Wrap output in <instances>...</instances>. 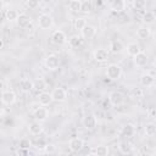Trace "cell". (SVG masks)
Listing matches in <instances>:
<instances>
[{"instance_id":"cell-9","label":"cell","mask_w":156,"mask_h":156,"mask_svg":"<svg viewBox=\"0 0 156 156\" xmlns=\"http://www.w3.org/2000/svg\"><path fill=\"white\" fill-rule=\"evenodd\" d=\"M48 116H49V112H48V108L45 106H41V107H38L34 110L33 112V117L35 121L38 122H44L48 119Z\"/></svg>"},{"instance_id":"cell-30","label":"cell","mask_w":156,"mask_h":156,"mask_svg":"<svg viewBox=\"0 0 156 156\" xmlns=\"http://www.w3.org/2000/svg\"><path fill=\"white\" fill-rule=\"evenodd\" d=\"M82 5H83L82 0H71L68 4V7L73 12H79V11H82Z\"/></svg>"},{"instance_id":"cell-10","label":"cell","mask_w":156,"mask_h":156,"mask_svg":"<svg viewBox=\"0 0 156 156\" xmlns=\"http://www.w3.org/2000/svg\"><path fill=\"white\" fill-rule=\"evenodd\" d=\"M51 96L54 99V101L56 102H62L67 99V91L63 88H55L51 91Z\"/></svg>"},{"instance_id":"cell-4","label":"cell","mask_w":156,"mask_h":156,"mask_svg":"<svg viewBox=\"0 0 156 156\" xmlns=\"http://www.w3.org/2000/svg\"><path fill=\"white\" fill-rule=\"evenodd\" d=\"M1 101L6 106H12L17 101V95L12 90H2V93H1Z\"/></svg>"},{"instance_id":"cell-12","label":"cell","mask_w":156,"mask_h":156,"mask_svg":"<svg viewBox=\"0 0 156 156\" xmlns=\"http://www.w3.org/2000/svg\"><path fill=\"white\" fill-rule=\"evenodd\" d=\"M133 61H134V63H135L136 67H144V66L147 65L149 57H147V55L145 52L140 51L139 54H136L135 56H133Z\"/></svg>"},{"instance_id":"cell-27","label":"cell","mask_w":156,"mask_h":156,"mask_svg":"<svg viewBox=\"0 0 156 156\" xmlns=\"http://www.w3.org/2000/svg\"><path fill=\"white\" fill-rule=\"evenodd\" d=\"M82 43H83V37L82 35H72L71 38H69V40H68V44H69V46L71 48H78V46H80L82 45Z\"/></svg>"},{"instance_id":"cell-36","label":"cell","mask_w":156,"mask_h":156,"mask_svg":"<svg viewBox=\"0 0 156 156\" xmlns=\"http://www.w3.org/2000/svg\"><path fill=\"white\" fill-rule=\"evenodd\" d=\"M55 151H56V147L52 144H48V145L44 146V152L45 154H54Z\"/></svg>"},{"instance_id":"cell-20","label":"cell","mask_w":156,"mask_h":156,"mask_svg":"<svg viewBox=\"0 0 156 156\" xmlns=\"http://www.w3.org/2000/svg\"><path fill=\"white\" fill-rule=\"evenodd\" d=\"M118 151H119L121 154H123V155L132 154V152H133V146H132V144H130L129 141L122 140V141H119V144H118Z\"/></svg>"},{"instance_id":"cell-15","label":"cell","mask_w":156,"mask_h":156,"mask_svg":"<svg viewBox=\"0 0 156 156\" xmlns=\"http://www.w3.org/2000/svg\"><path fill=\"white\" fill-rule=\"evenodd\" d=\"M155 77L152 76V74H150V73H144V74H141L140 76V79H139V82H140V84L143 85V87H146V88H149V87H152L154 84H155Z\"/></svg>"},{"instance_id":"cell-7","label":"cell","mask_w":156,"mask_h":156,"mask_svg":"<svg viewBox=\"0 0 156 156\" xmlns=\"http://www.w3.org/2000/svg\"><path fill=\"white\" fill-rule=\"evenodd\" d=\"M45 66H46V68L50 69V71L57 69V68L60 67V58H58V56H56V55H54V54L48 55L46 58H45Z\"/></svg>"},{"instance_id":"cell-1","label":"cell","mask_w":156,"mask_h":156,"mask_svg":"<svg viewBox=\"0 0 156 156\" xmlns=\"http://www.w3.org/2000/svg\"><path fill=\"white\" fill-rule=\"evenodd\" d=\"M122 76V68L117 63H111L106 68V77L111 80H117Z\"/></svg>"},{"instance_id":"cell-18","label":"cell","mask_w":156,"mask_h":156,"mask_svg":"<svg viewBox=\"0 0 156 156\" xmlns=\"http://www.w3.org/2000/svg\"><path fill=\"white\" fill-rule=\"evenodd\" d=\"M16 23H17V26H18L20 28H27V27L32 23V18H30L27 13H21V15L18 16Z\"/></svg>"},{"instance_id":"cell-22","label":"cell","mask_w":156,"mask_h":156,"mask_svg":"<svg viewBox=\"0 0 156 156\" xmlns=\"http://www.w3.org/2000/svg\"><path fill=\"white\" fill-rule=\"evenodd\" d=\"M28 132H29L32 135H39V134H41V133H43V127H41L40 122L35 121V122L30 123L29 127H28Z\"/></svg>"},{"instance_id":"cell-11","label":"cell","mask_w":156,"mask_h":156,"mask_svg":"<svg viewBox=\"0 0 156 156\" xmlns=\"http://www.w3.org/2000/svg\"><path fill=\"white\" fill-rule=\"evenodd\" d=\"M108 49H110V51L113 52V54H121V52H123V51L126 50V45H124L121 40L115 39V40H111Z\"/></svg>"},{"instance_id":"cell-25","label":"cell","mask_w":156,"mask_h":156,"mask_svg":"<svg viewBox=\"0 0 156 156\" xmlns=\"http://www.w3.org/2000/svg\"><path fill=\"white\" fill-rule=\"evenodd\" d=\"M108 152H110V150H108L107 146H105V145H99V146H96L93 151H90L89 154H90V155H96V156H107Z\"/></svg>"},{"instance_id":"cell-26","label":"cell","mask_w":156,"mask_h":156,"mask_svg":"<svg viewBox=\"0 0 156 156\" xmlns=\"http://www.w3.org/2000/svg\"><path fill=\"white\" fill-rule=\"evenodd\" d=\"M46 87H48V84L44 78H37L34 80V90H37V91H39V93L45 91Z\"/></svg>"},{"instance_id":"cell-8","label":"cell","mask_w":156,"mask_h":156,"mask_svg":"<svg viewBox=\"0 0 156 156\" xmlns=\"http://www.w3.org/2000/svg\"><path fill=\"white\" fill-rule=\"evenodd\" d=\"M68 146H69V150L72 152H79L83 147H84V140L82 138H72L69 141H68Z\"/></svg>"},{"instance_id":"cell-17","label":"cell","mask_w":156,"mask_h":156,"mask_svg":"<svg viewBox=\"0 0 156 156\" xmlns=\"http://www.w3.org/2000/svg\"><path fill=\"white\" fill-rule=\"evenodd\" d=\"M110 7L116 13L123 12V10H126V0H112Z\"/></svg>"},{"instance_id":"cell-31","label":"cell","mask_w":156,"mask_h":156,"mask_svg":"<svg viewBox=\"0 0 156 156\" xmlns=\"http://www.w3.org/2000/svg\"><path fill=\"white\" fill-rule=\"evenodd\" d=\"M130 96L134 98V99H141V98H144V90H143V88H140V87H134V88H132V90H130Z\"/></svg>"},{"instance_id":"cell-38","label":"cell","mask_w":156,"mask_h":156,"mask_svg":"<svg viewBox=\"0 0 156 156\" xmlns=\"http://www.w3.org/2000/svg\"><path fill=\"white\" fill-rule=\"evenodd\" d=\"M82 11H83V12H89V11H90V4H89V2H83V5H82Z\"/></svg>"},{"instance_id":"cell-39","label":"cell","mask_w":156,"mask_h":156,"mask_svg":"<svg viewBox=\"0 0 156 156\" xmlns=\"http://www.w3.org/2000/svg\"><path fill=\"white\" fill-rule=\"evenodd\" d=\"M4 45H5L4 39H0V49H4Z\"/></svg>"},{"instance_id":"cell-19","label":"cell","mask_w":156,"mask_h":156,"mask_svg":"<svg viewBox=\"0 0 156 156\" xmlns=\"http://www.w3.org/2000/svg\"><path fill=\"white\" fill-rule=\"evenodd\" d=\"M20 88H21L22 91L29 93V91H32V90L34 89V82L30 80L29 78H23V79H21V82H20Z\"/></svg>"},{"instance_id":"cell-32","label":"cell","mask_w":156,"mask_h":156,"mask_svg":"<svg viewBox=\"0 0 156 156\" xmlns=\"http://www.w3.org/2000/svg\"><path fill=\"white\" fill-rule=\"evenodd\" d=\"M144 130H145V134H146L147 136H152V135H155V134H156V124H155V123H152V122L146 123V124H145Z\"/></svg>"},{"instance_id":"cell-5","label":"cell","mask_w":156,"mask_h":156,"mask_svg":"<svg viewBox=\"0 0 156 156\" xmlns=\"http://www.w3.org/2000/svg\"><path fill=\"white\" fill-rule=\"evenodd\" d=\"M108 101L112 106H121L124 102V94L119 90H113L108 94Z\"/></svg>"},{"instance_id":"cell-34","label":"cell","mask_w":156,"mask_h":156,"mask_svg":"<svg viewBox=\"0 0 156 156\" xmlns=\"http://www.w3.org/2000/svg\"><path fill=\"white\" fill-rule=\"evenodd\" d=\"M18 146H20L21 150H28L32 146V141L28 138H22L18 143Z\"/></svg>"},{"instance_id":"cell-3","label":"cell","mask_w":156,"mask_h":156,"mask_svg":"<svg viewBox=\"0 0 156 156\" xmlns=\"http://www.w3.org/2000/svg\"><path fill=\"white\" fill-rule=\"evenodd\" d=\"M38 26L40 29H50L54 26V18L49 13H41L38 17Z\"/></svg>"},{"instance_id":"cell-13","label":"cell","mask_w":156,"mask_h":156,"mask_svg":"<svg viewBox=\"0 0 156 156\" xmlns=\"http://www.w3.org/2000/svg\"><path fill=\"white\" fill-rule=\"evenodd\" d=\"M93 57L96 62H105L108 60V50L106 49H96L93 54Z\"/></svg>"},{"instance_id":"cell-23","label":"cell","mask_w":156,"mask_h":156,"mask_svg":"<svg viewBox=\"0 0 156 156\" xmlns=\"http://www.w3.org/2000/svg\"><path fill=\"white\" fill-rule=\"evenodd\" d=\"M126 49H127L128 55H129V56H132V57H133V56H135L136 54H139V52L141 51V49H140L139 44H136V43H134V41H132V43L127 44Z\"/></svg>"},{"instance_id":"cell-37","label":"cell","mask_w":156,"mask_h":156,"mask_svg":"<svg viewBox=\"0 0 156 156\" xmlns=\"http://www.w3.org/2000/svg\"><path fill=\"white\" fill-rule=\"evenodd\" d=\"M39 2H40V0H28L27 1V6L29 9H37L39 6Z\"/></svg>"},{"instance_id":"cell-33","label":"cell","mask_w":156,"mask_h":156,"mask_svg":"<svg viewBox=\"0 0 156 156\" xmlns=\"http://www.w3.org/2000/svg\"><path fill=\"white\" fill-rule=\"evenodd\" d=\"M87 24H88V23H87L85 18H83V17H78V18L74 20V29L79 30V32H80Z\"/></svg>"},{"instance_id":"cell-2","label":"cell","mask_w":156,"mask_h":156,"mask_svg":"<svg viewBox=\"0 0 156 156\" xmlns=\"http://www.w3.org/2000/svg\"><path fill=\"white\" fill-rule=\"evenodd\" d=\"M82 124L87 130H93L98 127V117L94 113H87L82 118Z\"/></svg>"},{"instance_id":"cell-29","label":"cell","mask_w":156,"mask_h":156,"mask_svg":"<svg viewBox=\"0 0 156 156\" xmlns=\"http://www.w3.org/2000/svg\"><path fill=\"white\" fill-rule=\"evenodd\" d=\"M156 21V15L152 11H146L143 16V22L145 24H152Z\"/></svg>"},{"instance_id":"cell-21","label":"cell","mask_w":156,"mask_h":156,"mask_svg":"<svg viewBox=\"0 0 156 156\" xmlns=\"http://www.w3.org/2000/svg\"><path fill=\"white\" fill-rule=\"evenodd\" d=\"M150 34H151V29L147 26H140L138 28V30H136V37L139 39H143V40L147 39L150 37Z\"/></svg>"},{"instance_id":"cell-14","label":"cell","mask_w":156,"mask_h":156,"mask_svg":"<svg viewBox=\"0 0 156 156\" xmlns=\"http://www.w3.org/2000/svg\"><path fill=\"white\" fill-rule=\"evenodd\" d=\"M95 34H96V28H95L94 26H91V24H87V26L80 30V35L83 37V39H87V40L94 38Z\"/></svg>"},{"instance_id":"cell-16","label":"cell","mask_w":156,"mask_h":156,"mask_svg":"<svg viewBox=\"0 0 156 156\" xmlns=\"http://www.w3.org/2000/svg\"><path fill=\"white\" fill-rule=\"evenodd\" d=\"M38 101H39V104H40L41 106H49V105L54 101V99H52V96H51V93L41 91V93H39V95H38Z\"/></svg>"},{"instance_id":"cell-28","label":"cell","mask_w":156,"mask_h":156,"mask_svg":"<svg viewBox=\"0 0 156 156\" xmlns=\"http://www.w3.org/2000/svg\"><path fill=\"white\" fill-rule=\"evenodd\" d=\"M18 12L13 9H7L6 12H5V18L9 21V22H16L17 18H18Z\"/></svg>"},{"instance_id":"cell-24","label":"cell","mask_w":156,"mask_h":156,"mask_svg":"<svg viewBox=\"0 0 156 156\" xmlns=\"http://www.w3.org/2000/svg\"><path fill=\"white\" fill-rule=\"evenodd\" d=\"M134 133H135V127L132 123H127V124H124L122 127V130H121L122 135H124L127 138H130V136L134 135Z\"/></svg>"},{"instance_id":"cell-6","label":"cell","mask_w":156,"mask_h":156,"mask_svg":"<svg viewBox=\"0 0 156 156\" xmlns=\"http://www.w3.org/2000/svg\"><path fill=\"white\" fill-rule=\"evenodd\" d=\"M51 41L55 45H63L67 41L66 33L63 30H61V29H57V30L52 32V34H51Z\"/></svg>"},{"instance_id":"cell-35","label":"cell","mask_w":156,"mask_h":156,"mask_svg":"<svg viewBox=\"0 0 156 156\" xmlns=\"http://www.w3.org/2000/svg\"><path fill=\"white\" fill-rule=\"evenodd\" d=\"M132 5L136 10H144L146 6V0H132Z\"/></svg>"}]
</instances>
